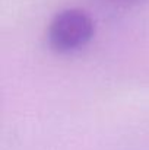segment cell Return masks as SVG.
Returning a JSON list of instances; mask_svg holds the SVG:
<instances>
[{"instance_id": "6da1fadb", "label": "cell", "mask_w": 149, "mask_h": 150, "mask_svg": "<svg viewBox=\"0 0 149 150\" xmlns=\"http://www.w3.org/2000/svg\"><path fill=\"white\" fill-rule=\"evenodd\" d=\"M92 18L81 9H64L50 22L48 42L58 52H70L85 47L94 37Z\"/></svg>"}]
</instances>
